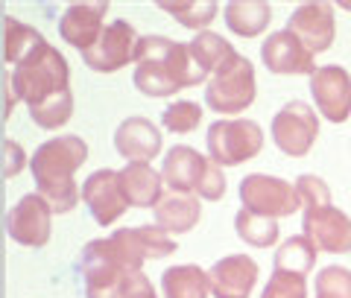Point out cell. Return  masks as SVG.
<instances>
[{
    "mask_svg": "<svg viewBox=\"0 0 351 298\" xmlns=\"http://www.w3.org/2000/svg\"><path fill=\"white\" fill-rule=\"evenodd\" d=\"M135 62L132 82L144 97H173L182 88H196L202 82L208 85L211 79V73L193 59L188 44L170 41L167 36L141 38Z\"/></svg>",
    "mask_w": 351,
    "mask_h": 298,
    "instance_id": "1",
    "label": "cell"
},
{
    "mask_svg": "<svg viewBox=\"0 0 351 298\" xmlns=\"http://www.w3.org/2000/svg\"><path fill=\"white\" fill-rule=\"evenodd\" d=\"M88 161V143L80 135H62L41 143L32 156L29 167L38 182V193L47 199L53 214H71L82 199L76 184V170Z\"/></svg>",
    "mask_w": 351,
    "mask_h": 298,
    "instance_id": "2",
    "label": "cell"
},
{
    "mask_svg": "<svg viewBox=\"0 0 351 298\" xmlns=\"http://www.w3.org/2000/svg\"><path fill=\"white\" fill-rule=\"evenodd\" d=\"M68 82H71L68 59H64L50 41H44L36 53H29L12 71L15 94H18V99H24L29 108L41 105L44 99L56 97L62 91H68Z\"/></svg>",
    "mask_w": 351,
    "mask_h": 298,
    "instance_id": "3",
    "label": "cell"
},
{
    "mask_svg": "<svg viewBox=\"0 0 351 298\" xmlns=\"http://www.w3.org/2000/svg\"><path fill=\"white\" fill-rule=\"evenodd\" d=\"M258 85H255V68L246 56L234 53L226 64L211 73L205 85V105L217 114H240L255 103Z\"/></svg>",
    "mask_w": 351,
    "mask_h": 298,
    "instance_id": "4",
    "label": "cell"
},
{
    "mask_svg": "<svg viewBox=\"0 0 351 298\" xmlns=\"http://www.w3.org/2000/svg\"><path fill=\"white\" fill-rule=\"evenodd\" d=\"M208 156L219 167H237L263 149V132L255 120H214L208 126Z\"/></svg>",
    "mask_w": 351,
    "mask_h": 298,
    "instance_id": "5",
    "label": "cell"
},
{
    "mask_svg": "<svg viewBox=\"0 0 351 298\" xmlns=\"http://www.w3.org/2000/svg\"><path fill=\"white\" fill-rule=\"evenodd\" d=\"M80 269H82V281H85V298H120L123 284L132 275L114 255L112 240L88 243L82 249Z\"/></svg>",
    "mask_w": 351,
    "mask_h": 298,
    "instance_id": "6",
    "label": "cell"
},
{
    "mask_svg": "<svg viewBox=\"0 0 351 298\" xmlns=\"http://www.w3.org/2000/svg\"><path fill=\"white\" fill-rule=\"evenodd\" d=\"M240 202L246 211L252 214H263V216H293L302 208L299 190L278 179V175H263V173H252L240 182Z\"/></svg>",
    "mask_w": 351,
    "mask_h": 298,
    "instance_id": "7",
    "label": "cell"
},
{
    "mask_svg": "<svg viewBox=\"0 0 351 298\" xmlns=\"http://www.w3.org/2000/svg\"><path fill=\"white\" fill-rule=\"evenodd\" d=\"M319 138V120L316 112L302 99L281 105V112L272 117V143L290 158H304Z\"/></svg>",
    "mask_w": 351,
    "mask_h": 298,
    "instance_id": "8",
    "label": "cell"
},
{
    "mask_svg": "<svg viewBox=\"0 0 351 298\" xmlns=\"http://www.w3.org/2000/svg\"><path fill=\"white\" fill-rule=\"evenodd\" d=\"M112 249L126 266V272H141V266L152 258H167L176 251L173 237L161 225H135V228H117L112 237Z\"/></svg>",
    "mask_w": 351,
    "mask_h": 298,
    "instance_id": "9",
    "label": "cell"
},
{
    "mask_svg": "<svg viewBox=\"0 0 351 298\" xmlns=\"http://www.w3.org/2000/svg\"><path fill=\"white\" fill-rule=\"evenodd\" d=\"M138 32L129 21H112L91 50L82 53V62L97 73H114L138 56Z\"/></svg>",
    "mask_w": 351,
    "mask_h": 298,
    "instance_id": "10",
    "label": "cell"
},
{
    "mask_svg": "<svg viewBox=\"0 0 351 298\" xmlns=\"http://www.w3.org/2000/svg\"><path fill=\"white\" fill-rule=\"evenodd\" d=\"M50 219H53V208L47 205V199L41 193H27L6 214V234L18 246L41 249L50 240Z\"/></svg>",
    "mask_w": 351,
    "mask_h": 298,
    "instance_id": "11",
    "label": "cell"
},
{
    "mask_svg": "<svg viewBox=\"0 0 351 298\" xmlns=\"http://www.w3.org/2000/svg\"><path fill=\"white\" fill-rule=\"evenodd\" d=\"M302 228L304 237H311L319 251H328V255H348L351 251V219L343 211H337L334 205L304 208Z\"/></svg>",
    "mask_w": 351,
    "mask_h": 298,
    "instance_id": "12",
    "label": "cell"
},
{
    "mask_svg": "<svg viewBox=\"0 0 351 298\" xmlns=\"http://www.w3.org/2000/svg\"><path fill=\"white\" fill-rule=\"evenodd\" d=\"M263 68L278 76H313L316 56L293 36L290 29H278L261 44Z\"/></svg>",
    "mask_w": 351,
    "mask_h": 298,
    "instance_id": "13",
    "label": "cell"
},
{
    "mask_svg": "<svg viewBox=\"0 0 351 298\" xmlns=\"http://www.w3.org/2000/svg\"><path fill=\"white\" fill-rule=\"evenodd\" d=\"M311 94L316 108L331 123H346L351 117V76L339 64H322L311 76Z\"/></svg>",
    "mask_w": 351,
    "mask_h": 298,
    "instance_id": "14",
    "label": "cell"
},
{
    "mask_svg": "<svg viewBox=\"0 0 351 298\" xmlns=\"http://www.w3.org/2000/svg\"><path fill=\"white\" fill-rule=\"evenodd\" d=\"M287 29L299 38L307 50L313 53H325L337 38V21H334V6L325 0L316 3H302L287 21Z\"/></svg>",
    "mask_w": 351,
    "mask_h": 298,
    "instance_id": "15",
    "label": "cell"
},
{
    "mask_svg": "<svg viewBox=\"0 0 351 298\" xmlns=\"http://www.w3.org/2000/svg\"><path fill=\"white\" fill-rule=\"evenodd\" d=\"M82 202L100 225H112L126 214V196L120 187L117 170H97L82 182Z\"/></svg>",
    "mask_w": 351,
    "mask_h": 298,
    "instance_id": "16",
    "label": "cell"
},
{
    "mask_svg": "<svg viewBox=\"0 0 351 298\" xmlns=\"http://www.w3.org/2000/svg\"><path fill=\"white\" fill-rule=\"evenodd\" d=\"M106 15H108V3H103V0L100 3H71L59 18L62 41H68L80 53L91 50L106 32Z\"/></svg>",
    "mask_w": 351,
    "mask_h": 298,
    "instance_id": "17",
    "label": "cell"
},
{
    "mask_svg": "<svg viewBox=\"0 0 351 298\" xmlns=\"http://www.w3.org/2000/svg\"><path fill=\"white\" fill-rule=\"evenodd\" d=\"M208 278L214 298H249L258 284V263L249 255H228L214 263Z\"/></svg>",
    "mask_w": 351,
    "mask_h": 298,
    "instance_id": "18",
    "label": "cell"
},
{
    "mask_svg": "<svg viewBox=\"0 0 351 298\" xmlns=\"http://www.w3.org/2000/svg\"><path fill=\"white\" fill-rule=\"evenodd\" d=\"M164 147V138L158 126L147 117H126L114 132V149L120 152V158L126 161H152L158 158V152Z\"/></svg>",
    "mask_w": 351,
    "mask_h": 298,
    "instance_id": "19",
    "label": "cell"
},
{
    "mask_svg": "<svg viewBox=\"0 0 351 298\" xmlns=\"http://www.w3.org/2000/svg\"><path fill=\"white\" fill-rule=\"evenodd\" d=\"M208 167V158H202L199 152L193 147H173L164 158V167H161V175H164V184L170 187L176 193H196V184H199L202 173Z\"/></svg>",
    "mask_w": 351,
    "mask_h": 298,
    "instance_id": "20",
    "label": "cell"
},
{
    "mask_svg": "<svg viewBox=\"0 0 351 298\" xmlns=\"http://www.w3.org/2000/svg\"><path fill=\"white\" fill-rule=\"evenodd\" d=\"M120 187L132 208H156L161 199L164 175L156 173L147 161H129L123 170H117Z\"/></svg>",
    "mask_w": 351,
    "mask_h": 298,
    "instance_id": "21",
    "label": "cell"
},
{
    "mask_svg": "<svg viewBox=\"0 0 351 298\" xmlns=\"http://www.w3.org/2000/svg\"><path fill=\"white\" fill-rule=\"evenodd\" d=\"M202 205L196 193H176L170 190L167 196L158 199L156 205V223L167 231V234H188V231L199 223Z\"/></svg>",
    "mask_w": 351,
    "mask_h": 298,
    "instance_id": "22",
    "label": "cell"
},
{
    "mask_svg": "<svg viewBox=\"0 0 351 298\" xmlns=\"http://www.w3.org/2000/svg\"><path fill=\"white\" fill-rule=\"evenodd\" d=\"M226 27L240 38H258L272 21V6L263 0H234L226 6Z\"/></svg>",
    "mask_w": 351,
    "mask_h": 298,
    "instance_id": "23",
    "label": "cell"
},
{
    "mask_svg": "<svg viewBox=\"0 0 351 298\" xmlns=\"http://www.w3.org/2000/svg\"><path fill=\"white\" fill-rule=\"evenodd\" d=\"M211 293V278L193 263L170 266L161 275V295L164 298H208Z\"/></svg>",
    "mask_w": 351,
    "mask_h": 298,
    "instance_id": "24",
    "label": "cell"
},
{
    "mask_svg": "<svg viewBox=\"0 0 351 298\" xmlns=\"http://www.w3.org/2000/svg\"><path fill=\"white\" fill-rule=\"evenodd\" d=\"M41 44H44V36L36 27H27L24 21H18L12 15H3V59H6V64H15L18 68Z\"/></svg>",
    "mask_w": 351,
    "mask_h": 298,
    "instance_id": "25",
    "label": "cell"
},
{
    "mask_svg": "<svg viewBox=\"0 0 351 298\" xmlns=\"http://www.w3.org/2000/svg\"><path fill=\"white\" fill-rule=\"evenodd\" d=\"M234 231L237 237L246 243V246H255V249H269L278 243V219L272 216H263V214H252L246 208H240L237 216H234Z\"/></svg>",
    "mask_w": 351,
    "mask_h": 298,
    "instance_id": "26",
    "label": "cell"
},
{
    "mask_svg": "<svg viewBox=\"0 0 351 298\" xmlns=\"http://www.w3.org/2000/svg\"><path fill=\"white\" fill-rule=\"evenodd\" d=\"M316 255H319V249L311 243V237H304V234L290 237V240H284L276 251V269L293 272V275H307L313 269Z\"/></svg>",
    "mask_w": 351,
    "mask_h": 298,
    "instance_id": "27",
    "label": "cell"
},
{
    "mask_svg": "<svg viewBox=\"0 0 351 298\" xmlns=\"http://www.w3.org/2000/svg\"><path fill=\"white\" fill-rule=\"evenodd\" d=\"M191 53H193V59L202 64V68L208 73H214L219 64H226L228 59L234 56V47L228 44L223 36H217V32H196V38L188 44Z\"/></svg>",
    "mask_w": 351,
    "mask_h": 298,
    "instance_id": "28",
    "label": "cell"
},
{
    "mask_svg": "<svg viewBox=\"0 0 351 298\" xmlns=\"http://www.w3.org/2000/svg\"><path fill=\"white\" fill-rule=\"evenodd\" d=\"M164 12H170L182 27L205 32V27L217 18V3L214 0H176V3H161Z\"/></svg>",
    "mask_w": 351,
    "mask_h": 298,
    "instance_id": "29",
    "label": "cell"
},
{
    "mask_svg": "<svg viewBox=\"0 0 351 298\" xmlns=\"http://www.w3.org/2000/svg\"><path fill=\"white\" fill-rule=\"evenodd\" d=\"M29 117L36 120V126L47 129V132L64 126L73 117V94H71V88L68 91H62V94H56V97H50V99H44L41 105H32Z\"/></svg>",
    "mask_w": 351,
    "mask_h": 298,
    "instance_id": "30",
    "label": "cell"
},
{
    "mask_svg": "<svg viewBox=\"0 0 351 298\" xmlns=\"http://www.w3.org/2000/svg\"><path fill=\"white\" fill-rule=\"evenodd\" d=\"M202 120V108L199 103H191V99H176L161 112V123L167 132H176V135H191L193 129H199Z\"/></svg>",
    "mask_w": 351,
    "mask_h": 298,
    "instance_id": "31",
    "label": "cell"
},
{
    "mask_svg": "<svg viewBox=\"0 0 351 298\" xmlns=\"http://www.w3.org/2000/svg\"><path fill=\"white\" fill-rule=\"evenodd\" d=\"M316 298H351V269L325 266L316 275Z\"/></svg>",
    "mask_w": 351,
    "mask_h": 298,
    "instance_id": "32",
    "label": "cell"
},
{
    "mask_svg": "<svg viewBox=\"0 0 351 298\" xmlns=\"http://www.w3.org/2000/svg\"><path fill=\"white\" fill-rule=\"evenodd\" d=\"M261 298H307V281L304 275H293V272H272L269 284L263 286Z\"/></svg>",
    "mask_w": 351,
    "mask_h": 298,
    "instance_id": "33",
    "label": "cell"
},
{
    "mask_svg": "<svg viewBox=\"0 0 351 298\" xmlns=\"http://www.w3.org/2000/svg\"><path fill=\"white\" fill-rule=\"evenodd\" d=\"M295 190H299L302 199V208H322V205H331V190L328 184L319 179V175H299L295 179Z\"/></svg>",
    "mask_w": 351,
    "mask_h": 298,
    "instance_id": "34",
    "label": "cell"
},
{
    "mask_svg": "<svg viewBox=\"0 0 351 298\" xmlns=\"http://www.w3.org/2000/svg\"><path fill=\"white\" fill-rule=\"evenodd\" d=\"M196 196L208 199V202H217V199L226 196V175H223V167H219V164H214L211 158H208V167H205V173H202L199 184H196Z\"/></svg>",
    "mask_w": 351,
    "mask_h": 298,
    "instance_id": "35",
    "label": "cell"
},
{
    "mask_svg": "<svg viewBox=\"0 0 351 298\" xmlns=\"http://www.w3.org/2000/svg\"><path fill=\"white\" fill-rule=\"evenodd\" d=\"M120 298H158V295H156V286H152V281L144 272H132L123 284Z\"/></svg>",
    "mask_w": 351,
    "mask_h": 298,
    "instance_id": "36",
    "label": "cell"
},
{
    "mask_svg": "<svg viewBox=\"0 0 351 298\" xmlns=\"http://www.w3.org/2000/svg\"><path fill=\"white\" fill-rule=\"evenodd\" d=\"M24 164H27V156H24V149H21V143L6 138L3 140V175L12 179V175H18L24 170Z\"/></svg>",
    "mask_w": 351,
    "mask_h": 298,
    "instance_id": "37",
    "label": "cell"
},
{
    "mask_svg": "<svg viewBox=\"0 0 351 298\" xmlns=\"http://www.w3.org/2000/svg\"><path fill=\"white\" fill-rule=\"evenodd\" d=\"M3 88H6V103H3V117L12 114V108L18 103V94H15V88H12V73H6L3 76Z\"/></svg>",
    "mask_w": 351,
    "mask_h": 298,
    "instance_id": "38",
    "label": "cell"
},
{
    "mask_svg": "<svg viewBox=\"0 0 351 298\" xmlns=\"http://www.w3.org/2000/svg\"><path fill=\"white\" fill-rule=\"evenodd\" d=\"M343 9H351V3H343Z\"/></svg>",
    "mask_w": 351,
    "mask_h": 298,
    "instance_id": "39",
    "label": "cell"
}]
</instances>
